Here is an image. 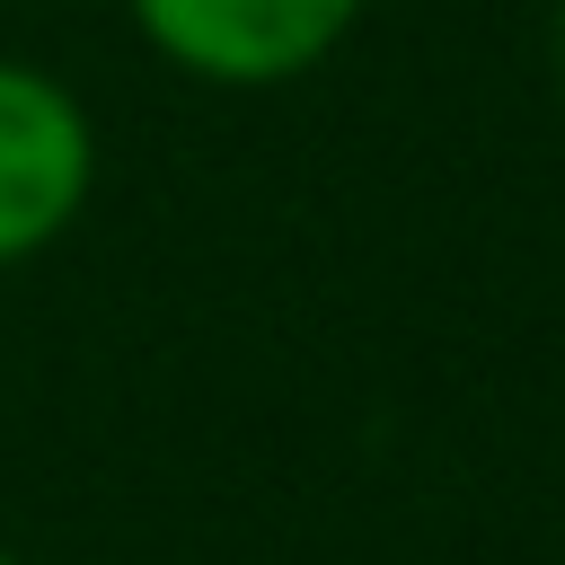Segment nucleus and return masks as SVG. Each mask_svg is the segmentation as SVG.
Listing matches in <instances>:
<instances>
[{
	"label": "nucleus",
	"mask_w": 565,
	"mask_h": 565,
	"mask_svg": "<svg viewBox=\"0 0 565 565\" xmlns=\"http://www.w3.org/2000/svg\"><path fill=\"white\" fill-rule=\"evenodd\" d=\"M97 168H106V141L88 97L26 53H0V274L35 265L79 230Z\"/></svg>",
	"instance_id": "f257e3e1"
},
{
	"label": "nucleus",
	"mask_w": 565,
	"mask_h": 565,
	"mask_svg": "<svg viewBox=\"0 0 565 565\" xmlns=\"http://www.w3.org/2000/svg\"><path fill=\"white\" fill-rule=\"evenodd\" d=\"M132 35L194 88H291L309 79L371 0H124Z\"/></svg>",
	"instance_id": "f03ea898"
},
{
	"label": "nucleus",
	"mask_w": 565,
	"mask_h": 565,
	"mask_svg": "<svg viewBox=\"0 0 565 565\" xmlns=\"http://www.w3.org/2000/svg\"><path fill=\"white\" fill-rule=\"evenodd\" d=\"M547 79H556V97H565V0H556V18H547Z\"/></svg>",
	"instance_id": "7ed1b4c3"
},
{
	"label": "nucleus",
	"mask_w": 565,
	"mask_h": 565,
	"mask_svg": "<svg viewBox=\"0 0 565 565\" xmlns=\"http://www.w3.org/2000/svg\"><path fill=\"white\" fill-rule=\"evenodd\" d=\"M0 565H26V556H18V547H0Z\"/></svg>",
	"instance_id": "20e7f679"
}]
</instances>
